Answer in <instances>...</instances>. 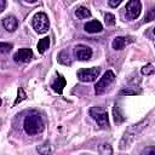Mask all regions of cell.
<instances>
[{"instance_id":"6da1fadb","label":"cell","mask_w":155,"mask_h":155,"mask_svg":"<svg viewBox=\"0 0 155 155\" xmlns=\"http://www.w3.org/2000/svg\"><path fill=\"white\" fill-rule=\"evenodd\" d=\"M23 126H24V131L29 134V136H34V134H38L40 133L42 130H44V122H42V119L40 116V114L35 110L30 111L25 119H24V122H23Z\"/></svg>"},{"instance_id":"7a4b0ae2","label":"cell","mask_w":155,"mask_h":155,"mask_svg":"<svg viewBox=\"0 0 155 155\" xmlns=\"http://www.w3.org/2000/svg\"><path fill=\"white\" fill-rule=\"evenodd\" d=\"M31 24H33V28L35 29V31L39 33V34H45V33H47L48 27H50L48 18H47L46 13H44V12H38V13H35L34 17H33Z\"/></svg>"},{"instance_id":"3957f363","label":"cell","mask_w":155,"mask_h":155,"mask_svg":"<svg viewBox=\"0 0 155 155\" xmlns=\"http://www.w3.org/2000/svg\"><path fill=\"white\" fill-rule=\"evenodd\" d=\"M90 115L102 128L109 127V119H108V113L105 109L101 107H92L90 109Z\"/></svg>"},{"instance_id":"277c9868","label":"cell","mask_w":155,"mask_h":155,"mask_svg":"<svg viewBox=\"0 0 155 155\" xmlns=\"http://www.w3.org/2000/svg\"><path fill=\"white\" fill-rule=\"evenodd\" d=\"M114 80H115V74H114V71L107 70V71L103 74V76L99 79V81L96 84V86H94V92H96V94H102V93L107 90V87H108Z\"/></svg>"},{"instance_id":"5b68a950","label":"cell","mask_w":155,"mask_h":155,"mask_svg":"<svg viewBox=\"0 0 155 155\" xmlns=\"http://www.w3.org/2000/svg\"><path fill=\"white\" fill-rule=\"evenodd\" d=\"M99 73H101V68H98V67L80 69L78 71V79L82 82H92L99 76Z\"/></svg>"},{"instance_id":"8992f818","label":"cell","mask_w":155,"mask_h":155,"mask_svg":"<svg viewBox=\"0 0 155 155\" xmlns=\"http://www.w3.org/2000/svg\"><path fill=\"white\" fill-rule=\"evenodd\" d=\"M126 16L128 19H136L140 15L142 4L139 0H130L126 5Z\"/></svg>"},{"instance_id":"52a82bcc","label":"cell","mask_w":155,"mask_h":155,"mask_svg":"<svg viewBox=\"0 0 155 155\" xmlns=\"http://www.w3.org/2000/svg\"><path fill=\"white\" fill-rule=\"evenodd\" d=\"M74 56L79 61H88L92 57V50L86 45H76L74 48Z\"/></svg>"},{"instance_id":"ba28073f","label":"cell","mask_w":155,"mask_h":155,"mask_svg":"<svg viewBox=\"0 0 155 155\" xmlns=\"http://www.w3.org/2000/svg\"><path fill=\"white\" fill-rule=\"evenodd\" d=\"M33 58V51L30 48H19L15 54H13V59L17 63H27Z\"/></svg>"},{"instance_id":"9c48e42d","label":"cell","mask_w":155,"mask_h":155,"mask_svg":"<svg viewBox=\"0 0 155 155\" xmlns=\"http://www.w3.org/2000/svg\"><path fill=\"white\" fill-rule=\"evenodd\" d=\"M133 41V39L131 36H116L113 40V48L114 50H122L126 45L131 44Z\"/></svg>"},{"instance_id":"30bf717a","label":"cell","mask_w":155,"mask_h":155,"mask_svg":"<svg viewBox=\"0 0 155 155\" xmlns=\"http://www.w3.org/2000/svg\"><path fill=\"white\" fill-rule=\"evenodd\" d=\"M2 25H4V28H5L7 31L12 33V31H15V30L17 29V27H18V21H17V18H16L15 16H6V17L2 19Z\"/></svg>"},{"instance_id":"8fae6325","label":"cell","mask_w":155,"mask_h":155,"mask_svg":"<svg viewBox=\"0 0 155 155\" xmlns=\"http://www.w3.org/2000/svg\"><path fill=\"white\" fill-rule=\"evenodd\" d=\"M65 84H67V81H65V79L63 78V75L58 74L57 78L54 79V81L51 84V87H52V90H53L54 92H57V93L61 94V93L63 92V88L65 87Z\"/></svg>"},{"instance_id":"7c38bea8","label":"cell","mask_w":155,"mask_h":155,"mask_svg":"<svg viewBox=\"0 0 155 155\" xmlns=\"http://www.w3.org/2000/svg\"><path fill=\"white\" fill-rule=\"evenodd\" d=\"M84 28H85V30H86L87 33L94 34V33L102 31L103 25H102V23L98 22V21H91V22H87V23L84 25Z\"/></svg>"},{"instance_id":"4fadbf2b","label":"cell","mask_w":155,"mask_h":155,"mask_svg":"<svg viewBox=\"0 0 155 155\" xmlns=\"http://www.w3.org/2000/svg\"><path fill=\"white\" fill-rule=\"evenodd\" d=\"M75 16L79 19H85V18H88L91 16V11L87 7H85V6H79L75 10Z\"/></svg>"},{"instance_id":"5bb4252c","label":"cell","mask_w":155,"mask_h":155,"mask_svg":"<svg viewBox=\"0 0 155 155\" xmlns=\"http://www.w3.org/2000/svg\"><path fill=\"white\" fill-rule=\"evenodd\" d=\"M113 114H114V120H115V122H122L124 120H125V115H124V113L121 111V108L117 105V104H115L114 105V109H113Z\"/></svg>"},{"instance_id":"9a60e30c","label":"cell","mask_w":155,"mask_h":155,"mask_svg":"<svg viewBox=\"0 0 155 155\" xmlns=\"http://www.w3.org/2000/svg\"><path fill=\"white\" fill-rule=\"evenodd\" d=\"M48 46H50V38L46 36V38L40 39L39 42H38V51H39V53H44L48 48Z\"/></svg>"},{"instance_id":"2e32d148","label":"cell","mask_w":155,"mask_h":155,"mask_svg":"<svg viewBox=\"0 0 155 155\" xmlns=\"http://www.w3.org/2000/svg\"><path fill=\"white\" fill-rule=\"evenodd\" d=\"M25 98H27V94H25L24 90H23L22 87H19L18 91H17V98H16V101H15V105L18 104V103H21V102L24 101Z\"/></svg>"},{"instance_id":"e0dca14e","label":"cell","mask_w":155,"mask_h":155,"mask_svg":"<svg viewBox=\"0 0 155 155\" xmlns=\"http://www.w3.org/2000/svg\"><path fill=\"white\" fill-rule=\"evenodd\" d=\"M142 74H144V75H153L154 74V65L150 64V63L144 65L142 68Z\"/></svg>"},{"instance_id":"ac0fdd59","label":"cell","mask_w":155,"mask_h":155,"mask_svg":"<svg viewBox=\"0 0 155 155\" xmlns=\"http://www.w3.org/2000/svg\"><path fill=\"white\" fill-rule=\"evenodd\" d=\"M12 50V44L8 42H0V52L1 53H8Z\"/></svg>"},{"instance_id":"d6986e66","label":"cell","mask_w":155,"mask_h":155,"mask_svg":"<svg viewBox=\"0 0 155 155\" xmlns=\"http://www.w3.org/2000/svg\"><path fill=\"white\" fill-rule=\"evenodd\" d=\"M104 22H105L107 25H114L115 24V16L111 15V13H105Z\"/></svg>"},{"instance_id":"ffe728a7","label":"cell","mask_w":155,"mask_h":155,"mask_svg":"<svg viewBox=\"0 0 155 155\" xmlns=\"http://www.w3.org/2000/svg\"><path fill=\"white\" fill-rule=\"evenodd\" d=\"M153 19H154V7L149 10L148 16L145 17V22H150V21H153Z\"/></svg>"},{"instance_id":"44dd1931","label":"cell","mask_w":155,"mask_h":155,"mask_svg":"<svg viewBox=\"0 0 155 155\" xmlns=\"http://www.w3.org/2000/svg\"><path fill=\"white\" fill-rule=\"evenodd\" d=\"M122 1H124V0H109L108 2H109V6H110V7H116V6H119Z\"/></svg>"},{"instance_id":"7402d4cb","label":"cell","mask_w":155,"mask_h":155,"mask_svg":"<svg viewBox=\"0 0 155 155\" xmlns=\"http://www.w3.org/2000/svg\"><path fill=\"white\" fill-rule=\"evenodd\" d=\"M136 91H130V90H124L120 92V94H136Z\"/></svg>"},{"instance_id":"603a6c76","label":"cell","mask_w":155,"mask_h":155,"mask_svg":"<svg viewBox=\"0 0 155 155\" xmlns=\"http://www.w3.org/2000/svg\"><path fill=\"white\" fill-rule=\"evenodd\" d=\"M6 7V0H0V12H2Z\"/></svg>"},{"instance_id":"cb8c5ba5","label":"cell","mask_w":155,"mask_h":155,"mask_svg":"<svg viewBox=\"0 0 155 155\" xmlns=\"http://www.w3.org/2000/svg\"><path fill=\"white\" fill-rule=\"evenodd\" d=\"M143 153H145V154H151V155H153V154L155 153V149H154V148H150V149H145Z\"/></svg>"},{"instance_id":"d4e9b609","label":"cell","mask_w":155,"mask_h":155,"mask_svg":"<svg viewBox=\"0 0 155 155\" xmlns=\"http://www.w3.org/2000/svg\"><path fill=\"white\" fill-rule=\"evenodd\" d=\"M25 1H27V2H31V4H33V2H35L36 0H25Z\"/></svg>"},{"instance_id":"484cf974","label":"cell","mask_w":155,"mask_h":155,"mask_svg":"<svg viewBox=\"0 0 155 155\" xmlns=\"http://www.w3.org/2000/svg\"><path fill=\"white\" fill-rule=\"evenodd\" d=\"M0 104H1V99H0Z\"/></svg>"}]
</instances>
